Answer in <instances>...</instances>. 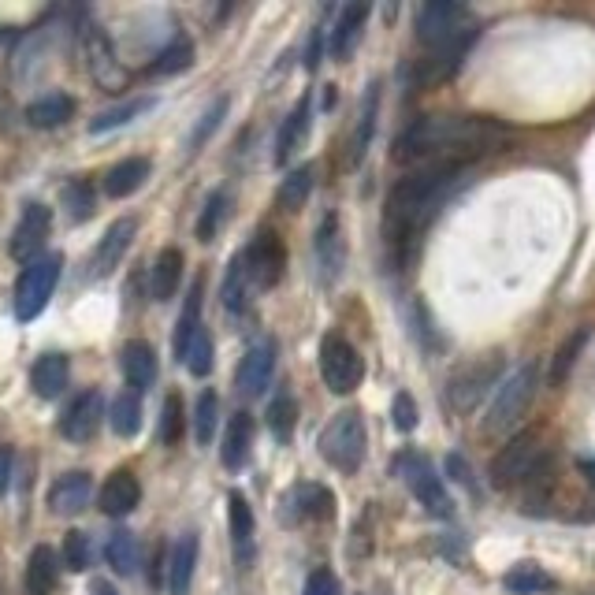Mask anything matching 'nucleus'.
I'll list each match as a JSON object with an SVG mask.
<instances>
[{
  "mask_svg": "<svg viewBox=\"0 0 595 595\" xmlns=\"http://www.w3.org/2000/svg\"><path fill=\"white\" fill-rule=\"evenodd\" d=\"M532 398H536V365H521L514 376H506L484 417V432H510L514 424L525 421Z\"/></svg>",
  "mask_w": 595,
  "mask_h": 595,
  "instance_id": "39448f33",
  "label": "nucleus"
},
{
  "mask_svg": "<svg viewBox=\"0 0 595 595\" xmlns=\"http://www.w3.org/2000/svg\"><path fill=\"white\" fill-rule=\"evenodd\" d=\"M309 112H313V101L309 97H302L298 105H294V112L287 119H283V127H279V138H276V164H287V160L302 149L305 134H309Z\"/></svg>",
  "mask_w": 595,
  "mask_h": 595,
  "instance_id": "b1692460",
  "label": "nucleus"
},
{
  "mask_svg": "<svg viewBox=\"0 0 595 595\" xmlns=\"http://www.w3.org/2000/svg\"><path fill=\"white\" fill-rule=\"evenodd\" d=\"M250 443H253V417L242 410L227 421V436H224V447H220V458H224L227 469H242V465H246Z\"/></svg>",
  "mask_w": 595,
  "mask_h": 595,
  "instance_id": "bb28decb",
  "label": "nucleus"
},
{
  "mask_svg": "<svg viewBox=\"0 0 595 595\" xmlns=\"http://www.w3.org/2000/svg\"><path fill=\"white\" fill-rule=\"evenodd\" d=\"M447 473L454 476L458 484H469V465H465L458 454H450V458H447Z\"/></svg>",
  "mask_w": 595,
  "mask_h": 595,
  "instance_id": "6e6d98bb",
  "label": "nucleus"
},
{
  "mask_svg": "<svg viewBox=\"0 0 595 595\" xmlns=\"http://www.w3.org/2000/svg\"><path fill=\"white\" fill-rule=\"evenodd\" d=\"M60 268H64V257H60V253H49V257L30 261L27 272L15 283V317L38 320L41 313H45V305L53 298L56 279H60Z\"/></svg>",
  "mask_w": 595,
  "mask_h": 595,
  "instance_id": "0eeeda50",
  "label": "nucleus"
},
{
  "mask_svg": "<svg viewBox=\"0 0 595 595\" xmlns=\"http://www.w3.org/2000/svg\"><path fill=\"white\" fill-rule=\"evenodd\" d=\"M294 424H298V402L291 395H279L272 406H268V428L279 443H291Z\"/></svg>",
  "mask_w": 595,
  "mask_h": 595,
  "instance_id": "a19ab883",
  "label": "nucleus"
},
{
  "mask_svg": "<svg viewBox=\"0 0 595 595\" xmlns=\"http://www.w3.org/2000/svg\"><path fill=\"white\" fill-rule=\"evenodd\" d=\"M105 558L119 577H131L134 569H138V540H134V532H127V529L112 532V536H108V547H105Z\"/></svg>",
  "mask_w": 595,
  "mask_h": 595,
  "instance_id": "c9c22d12",
  "label": "nucleus"
},
{
  "mask_svg": "<svg viewBox=\"0 0 595 595\" xmlns=\"http://www.w3.org/2000/svg\"><path fill=\"white\" fill-rule=\"evenodd\" d=\"M514 134L499 119L484 116H421L395 138L398 164H469L503 153Z\"/></svg>",
  "mask_w": 595,
  "mask_h": 595,
  "instance_id": "f257e3e1",
  "label": "nucleus"
},
{
  "mask_svg": "<svg viewBox=\"0 0 595 595\" xmlns=\"http://www.w3.org/2000/svg\"><path fill=\"white\" fill-rule=\"evenodd\" d=\"M313 246H317V261H320V268H324V279L331 283V279L343 272V261H346L343 238H339V216H335V212L324 216V224H320Z\"/></svg>",
  "mask_w": 595,
  "mask_h": 595,
  "instance_id": "393cba45",
  "label": "nucleus"
},
{
  "mask_svg": "<svg viewBox=\"0 0 595 595\" xmlns=\"http://www.w3.org/2000/svg\"><path fill=\"white\" fill-rule=\"evenodd\" d=\"M101 413H105V398H101V391H97V387L82 391V395L64 410V417H60V436L71 439V443H86V439L97 432Z\"/></svg>",
  "mask_w": 595,
  "mask_h": 595,
  "instance_id": "4468645a",
  "label": "nucleus"
},
{
  "mask_svg": "<svg viewBox=\"0 0 595 595\" xmlns=\"http://www.w3.org/2000/svg\"><path fill=\"white\" fill-rule=\"evenodd\" d=\"M272 372H276V343H257L246 350L242 357V365H238V376H235V387L242 395H261L272 380Z\"/></svg>",
  "mask_w": 595,
  "mask_h": 595,
  "instance_id": "2eb2a0df",
  "label": "nucleus"
},
{
  "mask_svg": "<svg viewBox=\"0 0 595 595\" xmlns=\"http://www.w3.org/2000/svg\"><path fill=\"white\" fill-rule=\"evenodd\" d=\"M183 428H186L183 398L168 395V398H164V413H160V428H157L160 443H164V447H175V443L183 439Z\"/></svg>",
  "mask_w": 595,
  "mask_h": 595,
  "instance_id": "c03bdc74",
  "label": "nucleus"
},
{
  "mask_svg": "<svg viewBox=\"0 0 595 595\" xmlns=\"http://www.w3.org/2000/svg\"><path fill=\"white\" fill-rule=\"evenodd\" d=\"M12 473H15V450L0 447V495H8V488H12Z\"/></svg>",
  "mask_w": 595,
  "mask_h": 595,
  "instance_id": "864d4df0",
  "label": "nucleus"
},
{
  "mask_svg": "<svg viewBox=\"0 0 595 595\" xmlns=\"http://www.w3.org/2000/svg\"><path fill=\"white\" fill-rule=\"evenodd\" d=\"M119 369H123L127 384L134 391H146L157 380V354H153V346L142 343V339H131V343L119 350Z\"/></svg>",
  "mask_w": 595,
  "mask_h": 595,
  "instance_id": "412c9836",
  "label": "nucleus"
},
{
  "mask_svg": "<svg viewBox=\"0 0 595 595\" xmlns=\"http://www.w3.org/2000/svg\"><path fill=\"white\" fill-rule=\"evenodd\" d=\"M417 38L428 45L432 53H447V49H469L476 41V23L465 4L454 0H428L417 12Z\"/></svg>",
  "mask_w": 595,
  "mask_h": 595,
  "instance_id": "7ed1b4c3",
  "label": "nucleus"
},
{
  "mask_svg": "<svg viewBox=\"0 0 595 595\" xmlns=\"http://www.w3.org/2000/svg\"><path fill=\"white\" fill-rule=\"evenodd\" d=\"M134 231H138V220H134V216H123V220H116V224L108 227L105 238L97 242V250H93V257H90L93 276H108V272L123 261L127 246L134 242Z\"/></svg>",
  "mask_w": 595,
  "mask_h": 595,
  "instance_id": "dca6fc26",
  "label": "nucleus"
},
{
  "mask_svg": "<svg viewBox=\"0 0 595 595\" xmlns=\"http://www.w3.org/2000/svg\"><path fill=\"white\" fill-rule=\"evenodd\" d=\"M79 45H82V56H86L90 75L97 79V86H105L108 93H119L127 86V71H123V64L116 60V49H112V41H108L105 30L86 23L79 34Z\"/></svg>",
  "mask_w": 595,
  "mask_h": 595,
  "instance_id": "9d476101",
  "label": "nucleus"
},
{
  "mask_svg": "<svg viewBox=\"0 0 595 595\" xmlns=\"http://www.w3.org/2000/svg\"><path fill=\"white\" fill-rule=\"evenodd\" d=\"M179 283H183V253L168 246V250L157 257V265H153V279H149V294L157 298V302H172L175 291H179Z\"/></svg>",
  "mask_w": 595,
  "mask_h": 595,
  "instance_id": "cd10ccee",
  "label": "nucleus"
},
{
  "mask_svg": "<svg viewBox=\"0 0 595 595\" xmlns=\"http://www.w3.org/2000/svg\"><path fill=\"white\" fill-rule=\"evenodd\" d=\"M216 417H220V398L216 391H201L198 410H194V439L201 447H209L212 436H216Z\"/></svg>",
  "mask_w": 595,
  "mask_h": 595,
  "instance_id": "37998d69",
  "label": "nucleus"
},
{
  "mask_svg": "<svg viewBox=\"0 0 595 595\" xmlns=\"http://www.w3.org/2000/svg\"><path fill=\"white\" fill-rule=\"evenodd\" d=\"M499 369H503V361H499V354H488L480 357V361H473V365H465L454 380H450L447 387V398L454 410H473L476 402L484 398V391L488 387H495V380H499Z\"/></svg>",
  "mask_w": 595,
  "mask_h": 595,
  "instance_id": "f8f14e48",
  "label": "nucleus"
},
{
  "mask_svg": "<svg viewBox=\"0 0 595 595\" xmlns=\"http://www.w3.org/2000/svg\"><path fill=\"white\" fill-rule=\"evenodd\" d=\"M67 376H71L67 354L49 350V354H41L38 361H34V369H30V391L49 402V398H56L67 387Z\"/></svg>",
  "mask_w": 595,
  "mask_h": 595,
  "instance_id": "6ab92c4d",
  "label": "nucleus"
},
{
  "mask_svg": "<svg viewBox=\"0 0 595 595\" xmlns=\"http://www.w3.org/2000/svg\"><path fill=\"white\" fill-rule=\"evenodd\" d=\"M60 569H64V562L56 558L53 547L38 543L27 558V595H53L56 584H60Z\"/></svg>",
  "mask_w": 595,
  "mask_h": 595,
  "instance_id": "4be33fe9",
  "label": "nucleus"
},
{
  "mask_svg": "<svg viewBox=\"0 0 595 595\" xmlns=\"http://www.w3.org/2000/svg\"><path fill=\"white\" fill-rule=\"evenodd\" d=\"M246 261V276H250V287H276L283 279V268H287V250H283V238L276 231H261V235L250 242V250L242 253Z\"/></svg>",
  "mask_w": 595,
  "mask_h": 595,
  "instance_id": "9b49d317",
  "label": "nucleus"
},
{
  "mask_svg": "<svg viewBox=\"0 0 595 595\" xmlns=\"http://www.w3.org/2000/svg\"><path fill=\"white\" fill-rule=\"evenodd\" d=\"M108 421H112V432H116L119 439L138 436V428H142V398H138V391H119L116 402H112Z\"/></svg>",
  "mask_w": 595,
  "mask_h": 595,
  "instance_id": "7c9ffc66",
  "label": "nucleus"
},
{
  "mask_svg": "<svg viewBox=\"0 0 595 595\" xmlns=\"http://www.w3.org/2000/svg\"><path fill=\"white\" fill-rule=\"evenodd\" d=\"M201 279H194V287H190V298H186V309L183 317H179V328H175V357L179 361H186V350H190V343H194V335L201 331L198 317H201Z\"/></svg>",
  "mask_w": 595,
  "mask_h": 595,
  "instance_id": "473e14b6",
  "label": "nucleus"
},
{
  "mask_svg": "<svg viewBox=\"0 0 595 595\" xmlns=\"http://www.w3.org/2000/svg\"><path fill=\"white\" fill-rule=\"evenodd\" d=\"M198 547V532L179 536V543L172 547V558H168V592L172 595H190L194 569H198Z\"/></svg>",
  "mask_w": 595,
  "mask_h": 595,
  "instance_id": "aec40b11",
  "label": "nucleus"
},
{
  "mask_svg": "<svg viewBox=\"0 0 595 595\" xmlns=\"http://www.w3.org/2000/svg\"><path fill=\"white\" fill-rule=\"evenodd\" d=\"M227 220V194L224 190H216L209 201H205V209H201V220H198V242H212L216 231L224 227Z\"/></svg>",
  "mask_w": 595,
  "mask_h": 595,
  "instance_id": "49530a36",
  "label": "nucleus"
},
{
  "mask_svg": "<svg viewBox=\"0 0 595 595\" xmlns=\"http://www.w3.org/2000/svg\"><path fill=\"white\" fill-rule=\"evenodd\" d=\"M540 465H547L543 428H525V432H517V436L499 450V458L491 462V480H495L499 488H510L517 480H529Z\"/></svg>",
  "mask_w": 595,
  "mask_h": 595,
  "instance_id": "423d86ee",
  "label": "nucleus"
},
{
  "mask_svg": "<svg viewBox=\"0 0 595 595\" xmlns=\"http://www.w3.org/2000/svg\"><path fill=\"white\" fill-rule=\"evenodd\" d=\"M142 503V484H138V476L131 469H116V473L105 480V488H101V510L108 517H127L131 510H138Z\"/></svg>",
  "mask_w": 595,
  "mask_h": 595,
  "instance_id": "a211bd4d",
  "label": "nucleus"
},
{
  "mask_svg": "<svg viewBox=\"0 0 595 595\" xmlns=\"http://www.w3.org/2000/svg\"><path fill=\"white\" fill-rule=\"evenodd\" d=\"M391 421H395L398 432H413L417 428V402H413V395L398 391L395 402H391Z\"/></svg>",
  "mask_w": 595,
  "mask_h": 595,
  "instance_id": "3c124183",
  "label": "nucleus"
},
{
  "mask_svg": "<svg viewBox=\"0 0 595 595\" xmlns=\"http://www.w3.org/2000/svg\"><path fill=\"white\" fill-rule=\"evenodd\" d=\"M49 231H53V209H49V205H27V209H23V220H19L12 231L8 253H12L15 261H27V265L38 261Z\"/></svg>",
  "mask_w": 595,
  "mask_h": 595,
  "instance_id": "ddd939ff",
  "label": "nucleus"
},
{
  "mask_svg": "<svg viewBox=\"0 0 595 595\" xmlns=\"http://www.w3.org/2000/svg\"><path fill=\"white\" fill-rule=\"evenodd\" d=\"M93 595H119V592L108 581H97V584H93Z\"/></svg>",
  "mask_w": 595,
  "mask_h": 595,
  "instance_id": "4d7b16f0",
  "label": "nucleus"
},
{
  "mask_svg": "<svg viewBox=\"0 0 595 595\" xmlns=\"http://www.w3.org/2000/svg\"><path fill=\"white\" fill-rule=\"evenodd\" d=\"M246 283H250V276H246V261H242V253H238L235 265L227 268V279H224V305L231 313H242V309H246Z\"/></svg>",
  "mask_w": 595,
  "mask_h": 595,
  "instance_id": "a18cd8bd",
  "label": "nucleus"
},
{
  "mask_svg": "<svg viewBox=\"0 0 595 595\" xmlns=\"http://www.w3.org/2000/svg\"><path fill=\"white\" fill-rule=\"evenodd\" d=\"M291 506H294V517H331L335 514V499H331V491L320 488V484H302V488H294Z\"/></svg>",
  "mask_w": 595,
  "mask_h": 595,
  "instance_id": "72a5a7b5",
  "label": "nucleus"
},
{
  "mask_svg": "<svg viewBox=\"0 0 595 595\" xmlns=\"http://www.w3.org/2000/svg\"><path fill=\"white\" fill-rule=\"evenodd\" d=\"M90 495H93L90 473L75 469V473H64L53 488H49V506H53V514L71 517V514H82V510L90 506Z\"/></svg>",
  "mask_w": 595,
  "mask_h": 595,
  "instance_id": "f3484780",
  "label": "nucleus"
},
{
  "mask_svg": "<svg viewBox=\"0 0 595 595\" xmlns=\"http://www.w3.org/2000/svg\"><path fill=\"white\" fill-rule=\"evenodd\" d=\"M309 190H313V168L305 164V168H294L287 179H283V186H279V205L287 212H298L305 205V198H309Z\"/></svg>",
  "mask_w": 595,
  "mask_h": 595,
  "instance_id": "4c0bfd02",
  "label": "nucleus"
},
{
  "mask_svg": "<svg viewBox=\"0 0 595 595\" xmlns=\"http://www.w3.org/2000/svg\"><path fill=\"white\" fill-rule=\"evenodd\" d=\"M302 595H339V577L331 569H313Z\"/></svg>",
  "mask_w": 595,
  "mask_h": 595,
  "instance_id": "603ef678",
  "label": "nucleus"
},
{
  "mask_svg": "<svg viewBox=\"0 0 595 595\" xmlns=\"http://www.w3.org/2000/svg\"><path fill=\"white\" fill-rule=\"evenodd\" d=\"M183 365L194 372V376H209L212 372V339H209V331L205 328L194 335V343H190V350H186Z\"/></svg>",
  "mask_w": 595,
  "mask_h": 595,
  "instance_id": "8fccbe9b",
  "label": "nucleus"
},
{
  "mask_svg": "<svg viewBox=\"0 0 595 595\" xmlns=\"http://www.w3.org/2000/svg\"><path fill=\"white\" fill-rule=\"evenodd\" d=\"M462 172V164H424L421 172L406 175L391 190L384 212V238L395 261L410 257V246L417 242L424 227L432 224V216L439 212L443 198L462 183Z\"/></svg>",
  "mask_w": 595,
  "mask_h": 595,
  "instance_id": "f03ea898",
  "label": "nucleus"
},
{
  "mask_svg": "<svg viewBox=\"0 0 595 595\" xmlns=\"http://www.w3.org/2000/svg\"><path fill=\"white\" fill-rule=\"evenodd\" d=\"M227 514H231V543H235V555H238V562L246 566V562L253 558V510L242 491H231Z\"/></svg>",
  "mask_w": 595,
  "mask_h": 595,
  "instance_id": "a878e982",
  "label": "nucleus"
},
{
  "mask_svg": "<svg viewBox=\"0 0 595 595\" xmlns=\"http://www.w3.org/2000/svg\"><path fill=\"white\" fill-rule=\"evenodd\" d=\"M320 376H324L328 391L350 395V391H357V384L365 380V361H361V354L346 343L343 335H328V339L320 343Z\"/></svg>",
  "mask_w": 595,
  "mask_h": 595,
  "instance_id": "1a4fd4ad",
  "label": "nucleus"
},
{
  "mask_svg": "<svg viewBox=\"0 0 595 595\" xmlns=\"http://www.w3.org/2000/svg\"><path fill=\"white\" fill-rule=\"evenodd\" d=\"M320 49H324V30H313V38H309V49H305V67L309 71H317L320 67Z\"/></svg>",
  "mask_w": 595,
  "mask_h": 595,
  "instance_id": "5fc2aeb1",
  "label": "nucleus"
},
{
  "mask_svg": "<svg viewBox=\"0 0 595 595\" xmlns=\"http://www.w3.org/2000/svg\"><path fill=\"white\" fill-rule=\"evenodd\" d=\"M584 343H588V331H573L566 339V346L555 354V361H551V384L562 387L569 380V372H573V365H577V357L584 354Z\"/></svg>",
  "mask_w": 595,
  "mask_h": 595,
  "instance_id": "ea45409f",
  "label": "nucleus"
},
{
  "mask_svg": "<svg viewBox=\"0 0 595 595\" xmlns=\"http://www.w3.org/2000/svg\"><path fill=\"white\" fill-rule=\"evenodd\" d=\"M64 209L71 216V224H86L97 209V194H93L90 179H71L64 186Z\"/></svg>",
  "mask_w": 595,
  "mask_h": 595,
  "instance_id": "e433bc0d",
  "label": "nucleus"
},
{
  "mask_svg": "<svg viewBox=\"0 0 595 595\" xmlns=\"http://www.w3.org/2000/svg\"><path fill=\"white\" fill-rule=\"evenodd\" d=\"M581 473L588 476V480H592V484H595V462H581Z\"/></svg>",
  "mask_w": 595,
  "mask_h": 595,
  "instance_id": "13d9d810",
  "label": "nucleus"
},
{
  "mask_svg": "<svg viewBox=\"0 0 595 595\" xmlns=\"http://www.w3.org/2000/svg\"><path fill=\"white\" fill-rule=\"evenodd\" d=\"M146 108H153V97H134L127 105L108 108V112H101L97 119H90V134H105L112 131V127H123V123H131L134 116H142Z\"/></svg>",
  "mask_w": 595,
  "mask_h": 595,
  "instance_id": "58836bf2",
  "label": "nucleus"
},
{
  "mask_svg": "<svg viewBox=\"0 0 595 595\" xmlns=\"http://www.w3.org/2000/svg\"><path fill=\"white\" fill-rule=\"evenodd\" d=\"M365 447H369V439H365V421L357 410L335 413L320 432V454L339 473H357L365 462Z\"/></svg>",
  "mask_w": 595,
  "mask_h": 595,
  "instance_id": "20e7f679",
  "label": "nucleus"
},
{
  "mask_svg": "<svg viewBox=\"0 0 595 595\" xmlns=\"http://www.w3.org/2000/svg\"><path fill=\"white\" fill-rule=\"evenodd\" d=\"M227 116V97H216L205 112H201V119H198V127H194V134H190V153H198L205 142H209V134L220 127V119Z\"/></svg>",
  "mask_w": 595,
  "mask_h": 595,
  "instance_id": "09e8293b",
  "label": "nucleus"
},
{
  "mask_svg": "<svg viewBox=\"0 0 595 595\" xmlns=\"http://www.w3.org/2000/svg\"><path fill=\"white\" fill-rule=\"evenodd\" d=\"M190 64H194V41H190V38H175L168 49H160V53H157V64H153V71H157V75H179V71H186Z\"/></svg>",
  "mask_w": 595,
  "mask_h": 595,
  "instance_id": "79ce46f5",
  "label": "nucleus"
},
{
  "mask_svg": "<svg viewBox=\"0 0 595 595\" xmlns=\"http://www.w3.org/2000/svg\"><path fill=\"white\" fill-rule=\"evenodd\" d=\"M149 179V160L146 157H127L105 175V194L108 198H127L134 190H142Z\"/></svg>",
  "mask_w": 595,
  "mask_h": 595,
  "instance_id": "c85d7f7f",
  "label": "nucleus"
},
{
  "mask_svg": "<svg viewBox=\"0 0 595 595\" xmlns=\"http://www.w3.org/2000/svg\"><path fill=\"white\" fill-rule=\"evenodd\" d=\"M391 473H395L398 480H406V484H410L413 495L421 499L428 514H436V517L454 514V503H450V495H447V488H443V480L432 473V465L424 462L421 454H413V450L398 454L395 465H391Z\"/></svg>",
  "mask_w": 595,
  "mask_h": 595,
  "instance_id": "6e6552de",
  "label": "nucleus"
},
{
  "mask_svg": "<svg viewBox=\"0 0 595 595\" xmlns=\"http://www.w3.org/2000/svg\"><path fill=\"white\" fill-rule=\"evenodd\" d=\"M376 108H380V86L372 82L369 93H365V101H361L357 131H354V142H350V168H357V164H361V157H365V149H369L372 127H376Z\"/></svg>",
  "mask_w": 595,
  "mask_h": 595,
  "instance_id": "2f4dec72",
  "label": "nucleus"
},
{
  "mask_svg": "<svg viewBox=\"0 0 595 595\" xmlns=\"http://www.w3.org/2000/svg\"><path fill=\"white\" fill-rule=\"evenodd\" d=\"M71 112H75V101H71L67 93H45V97H38V101L27 108V119H30V127H38V131H53V127H60V123L71 119Z\"/></svg>",
  "mask_w": 595,
  "mask_h": 595,
  "instance_id": "c756f323",
  "label": "nucleus"
},
{
  "mask_svg": "<svg viewBox=\"0 0 595 595\" xmlns=\"http://www.w3.org/2000/svg\"><path fill=\"white\" fill-rule=\"evenodd\" d=\"M369 4H346L343 12H339V23L331 30V56L335 60H346V56L354 53L357 38H361V30H365V19H369Z\"/></svg>",
  "mask_w": 595,
  "mask_h": 595,
  "instance_id": "5701e85b",
  "label": "nucleus"
},
{
  "mask_svg": "<svg viewBox=\"0 0 595 595\" xmlns=\"http://www.w3.org/2000/svg\"><path fill=\"white\" fill-rule=\"evenodd\" d=\"M503 584L514 595H536V592H547V588H555L551 573H543L536 562H517L514 569H506Z\"/></svg>",
  "mask_w": 595,
  "mask_h": 595,
  "instance_id": "f704fd0d",
  "label": "nucleus"
},
{
  "mask_svg": "<svg viewBox=\"0 0 595 595\" xmlns=\"http://www.w3.org/2000/svg\"><path fill=\"white\" fill-rule=\"evenodd\" d=\"M60 562H64L71 573H86L90 569V540L82 529H71L64 536V551H60Z\"/></svg>",
  "mask_w": 595,
  "mask_h": 595,
  "instance_id": "de8ad7c7",
  "label": "nucleus"
}]
</instances>
